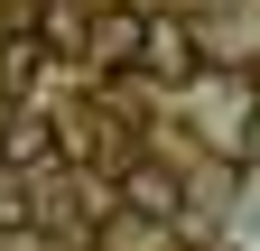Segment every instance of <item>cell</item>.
I'll return each instance as SVG.
<instances>
[{"mask_svg": "<svg viewBox=\"0 0 260 251\" xmlns=\"http://www.w3.org/2000/svg\"><path fill=\"white\" fill-rule=\"evenodd\" d=\"M140 75H158V84H195L205 75V56H195V38H186V19H149L140 28V56H130Z\"/></svg>", "mask_w": 260, "mask_h": 251, "instance_id": "obj_1", "label": "cell"}, {"mask_svg": "<svg viewBox=\"0 0 260 251\" xmlns=\"http://www.w3.org/2000/svg\"><path fill=\"white\" fill-rule=\"evenodd\" d=\"M140 28H149V10H93L84 19V56L93 66H130L140 56Z\"/></svg>", "mask_w": 260, "mask_h": 251, "instance_id": "obj_2", "label": "cell"}, {"mask_svg": "<svg viewBox=\"0 0 260 251\" xmlns=\"http://www.w3.org/2000/svg\"><path fill=\"white\" fill-rule=\"evenodd\" d=\"M0 159L10 168H47L56 159V112H0Z\"/></svg>", "mask_w": 260, "mask_h": 251, "instance_id": "obj_3", "label": "cell"}, {"mask_svg": "<svg viewBox=\"0 0 260 251\" xmlns=\"http://www.w3.org/2000/svg\"><path fill=\"white\" fill-rule=\"evenodd\" d=\"M121 205H130V214H149V224H168V214L186 205V186H177V168H158V159H140V168L121 177Z\"/></svg>", "mask_w": 260, "mask_h": 251, "instance_id": "obj_4", "label": "cell"}, {"mask_svg": "<svg viewBox=\"0 0 260 251\" xmlns=\"http://www.w3.org/2000/svg\"><path fill=\"white\" fill-rule=\"evenodd\" d=\"M103 251H158V233H149V214H103Z\"/></svg>", "mask_w": 260, "mask_h": 251, "instance_id": "obj_5", "label": "cell"}, {"mask_svg": "<svg viewBox=\"0 0 260 251\" xmlns=\"http://www.w3.org/2000/svg\"><path fill=\"white\" fill-rule=\"evenodd\" d=\"M28 75H38V38L19 28V38H0V93H19Z\"/></svg>", "mask_w": 260, "mask_h": 251, "instance_id": "obj_6", "label": "cell"}, {"mask_svg": "<svg viewBox=\"0 0 260 251\" xmlns=\"http://www.w3.org/2000/svg\"><path fill=\"white\" fill-rule=\"evenodd\" d=\"M0 224H10V233L38 224V205H28V186H19V177H0Z\"/></svg>", "mask_w": 260, "mask_h": 251, "instance_id": "obj_7", "label": "cell"}, {"mask_svg": "<svg viewBox=\"0 0 260 251\" xmlns=\"http://www.w3.org/2000/svg\"><path fill=\"white\" fill-rule=\"evenodd\" d=\"M242 159H251V168H260V112H251V131H242Z\"/></svg>", "mask_w": 260, "mask_h": 251, "instance_id": "obj_8", "label": "cell"}]
</instances>
